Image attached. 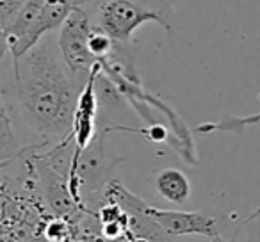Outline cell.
<instances>
[{
  "instance_id": "cell-1",
  "label": "cell",
  "mask_w": 260,
  "mask_h": 242,
  "mask_svg": "<svg viewBox=\"0 0 260 242\" xmlns=\"http://www.w3.org/2000/svg\"><path fill=\"white\" fill-rule=\"evenodd\" d=\"M11 62V79L2 86L6 105L11 101L23 125L40 137L41 148L66 139L82 87L62 61L57 38L47 34Z\"/></svg>"
},
{
  "instance_id": "cell-5",
  "label": "cell",
  "mask_w": 260,
  "mask_h": 242,
  "mask_svg": "<svg viewBox=\"0 0 260 242\" xmlns=\"http://www.w3.org/2000/svg\"><path fill=\"white\" fill-rule=\"evenodd\" d=\"M148 216L175 238L202 235L214 238L221 235V221L223 217L210 216L205 212H182V210H164L159 206H148Z\"/></svg>"
},
{
  "instance_id": "cell-9",
  "label": "cell",
  "mask_w": 260,
  "mask_h": 242,
  "mask_svg": "<svg viewBox=\"0 0 260 242\" xmlns=\"http://www.w3.org/2000/svg\"><path fill=\"white\" fill-rule=\"evenodd\" d=\"M87 45H89V50L94 55V59L102 61V59H107L112 54V50L116 47V41L107 32H104L100 27H96L93 23V29H91L89 38H87Z\"/></svg>"
},
{
  "instance_id": "cell-14",
  "label": "cell",
  "mask_w": 260,
  "mask_h": 242,
  "mask_svg": "<svg viewBox=\"0 0 260 242\" xmlns=\"http://www.w3.org/2000/svg\"><path fill=\"white\" fill-rule=\"evenodd\" d=\"M8 107L6 105V96H4V87H2V84H0V109Z\"/></svg>"
},
{
  "instance_id": "cell-10",
  "label": "cell",
  "mask_w": 260,
  "mask_h": 242,
  "mask_svg": "<svg viewBox=\"0 0 260 242\" xmlns=\"http://www.w3.org/2000/svg\"><path fill=\"white\" fill-rule=\"evenodd\" d=\"M237 242H260V206L237 228Z\"/></svg>"
},
{
  "instance_id": "cell-4",
  "label": "cell",
  "mask_w": 260,
  "mask_h": 242,
  "mask_svg": "<svg viewBox=\"0 0 260 242\" xmlns=\"http://www.w3.org/2000/svg\"><path fill=\"white\" fill-rule=\"evenodd\" d=\"M47 0H25L11 23L4 29L11 61L22 57L43 36V11Z\"/></svg>"
},
{
  "instance_id": "cell-3",
  "label": "cell",
  "mask_w": 260,
  "mask_h": 242,
  "mask_svg": "<svg viewBox=\"0 0 260 242\" xmlns=\"http://www.w3.org/2000/svg\"><path fill=\"white\" fill-rule=\"evenodd\" d=\"M91 29H93V18L89 11L86 6H79L73 8L61 29L57 30V47L61 57L80 87H84L91 70L98 62L87 45Z\"/></svg>"
},
{
  "instance_id": "cell-8",
  "label": "cell",
  "mask_w": 260,
  "mask_h": 242,
  "mask_svg": "<svg viewBox=\"0 0 260 242\" xmlns=\"http://www.w3.org/2000/svg\"><path fill=\"white\" fill-rule=\"evenodd\" d=\"M260 100V94H258ZM260 123V112L258 114H251V116H224L219 121H209V123H202L196 127L198 134H212V132H232V134L239 135L241 137L242 132L246 128L253 127V125Z\"/></svg>"
},
{
  "instance_id": "cell-13",
  "label": "cell",
  "mask_w": 260,
  "mask_h": 242,
  "mask_svg": "<svg viewBox=\"0 0 260 242\" xmlns=\"http://www.w3.org/2000/svg\"><path fill=\"white\" fill-rule=\"evenodd\" d=\"M105 242H150V240H145V238H138V237H134V235L126 233L125 237H121V238H116V240H105Z\"/></svg>"
},
{
  "instance_id": "cell-2",
  "label": "cell",
  "mask_w": 260,
  "mask_h": 242,
  "mask_svg": "<svg viewBox=\"0 0 260 242\" xmlns=\"http://www.w3.org/2000/svg\"><path fill=\"white\" fill-rule=\"evenodd\" d=\"M150 22L159 23L162 29L170 30V23L159 11L146 8L136 0H100L93 15L94 25L121 45H128L136 30Z\"/></svg>"
},
{
  "instance_id": "cell-6",
  "label": "cell",
  "mask_w": 260,
  "mask_h": 242,
  "mask_svg": "<svg viewBox=\"0 0 260 242\" xmlns=\"http://www.w3.org/2000/svg\"><path fill=\"white\" fill-rule=\"evenodd\" d=\"M153 189L162 199L182 205L191 198V180L180 169L166 167L153 177Z\"/></svg>"
},
{
  "instance_id": "cell-12",
  "label": "cell",
  "mask_w": 260,
  "mask_h": 242,
  "mask_svg": "<svg viewBox=\"0 0 260 242\" xmlns=\"http://www.w3.org/2000/svg\"><path fill=\"white\" fill-rule=\"evenodd\" d=\"M8 52H9V47H8V41H6V34H4V30L0 29V62L4 61Z\"/></svg>"
},
{
  "instance_id": "cell-7",
  "label": "cell",
  "mask_w": 260,
  "mask_h": 242,
  "mask_svg": "<svg viewBox=\"0 0 260 242\" xmlns=\"http://www.w3.org/2000/svg\"><path fill=\"white\" fill-rule=\"evenodd\" d=\"M25 146L16 137L9 109H0V162H9L23 152Z\"/></svg>"
},
{
  "instance_id": "cell-11",
  "label": "cell",
  "mask_w": 260,
  "mask_h": 242,
  "mask_svg": "<svg viewBox=\"0 0 260 242\" xmlns=\"http://www.w3.org/2000/svg\"><path fill=\"white\" fill-rule=\"evenodd\" d=\"M25 0H0V29L4 30L15 20Z\"/></svg>"
},
{
  "instance_id": "cell-15",
  "label": "cell",
  "mask_w": 260,
  "mask_h": 242,
  "mask_svg": "<svg viewBox=\"0 0 260 242\" xmlns=\"http://www.w3.org/2000/svg\"><path fill=\"white\" fill-rule=\"evenodd\" d=\"M66 242H82L79 237H73V238H70V240H66Z\"/></svg>"
}]
</instances>
